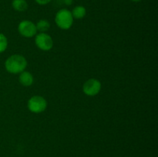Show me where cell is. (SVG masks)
<instances>
[{
  "label": "cell",
  "mask_w": 158,
  "mask_h": 157,
  "mask_svg": "<svg viewBox=\"0 0 158 157\" xmlns=\"http://www.w3.org/2000/svg\"><path fill=\"white\" fill-rule=\"evenodd\" d=\"M39 5H41V6H44V5L48 4V3L50 2L52 0H35Z\"/></svg>",
  "instance_id": "7c38bea8"
},
{
  "label": "cell",
  "mask_w": 158,
  "mask_h": 157,
  "mask_svg": "<svg viewBox=\"0 0 158 157\" xmlns=\"http://www.w3.org/2000/svg\"><path fill=\"white\" fill-rule=\"evenodd\" d=\"M35 45L43 51H49L53 46V40L50 35L45 32H41L35 36Z\"/></svg>",
  "instance_id": "5b68a950"
},
{
  "label": "cell",
  "mask_w": 158,
  "mask_h": 157,
  "mask_svg": "<svg viewBox=\"0 0 158 157\" xmlns=\"http://www.w3.org/2000/svg\"><path fill=\"white\" fill-rule=\"evenodd\" d=\"M12 6L17 12H24L28 9V3L26 0H12Z\"/></svg>",
  "instance_id": "9c48e42d"
},
{
  "label": "cell",
  "mask_w": 158,
  "mask_h": 157,
  "mask_svg": "<svg viewBox=\"0 0 158 157\" xmlns=\"http://www.w3.org/2000/svg\"><path fill=\"white\" fill-rule=\"evenodd\" d=\"M19 80V83L23 86H30L33 83V76H32L30 72L23 71L20 73Z\"/></svg>",
  "instance_id": "52a82bcc"
},
{
  "label": "cell",
  "mask_w": 158,
  "mask_h": 157,
  "mask_svg": "<svg viewBox=\"0 0 158 157\" xmlns=\"http://www.w3.org/2000/svg\"><path fill=\"white\" fill-rule=\"evenodd\" d=\"M131 1L134 2H140L141 0H131Z\"/></svg>",
  "instance_id": "4fadbf2b"
},
{
  "label": "cell",
  "mask_w": 158,
  "mask_h": 157,
  "mask_svg": "<svg viewBox=\"0 0 158 157\" xmlns=\"http://www.w3.org/2000/svg\"><path fill=\"white\" fill-rule=\"evenodd\" d=\"M27 66V61L21 55H12L6 59L5 62L6 69L12 74L21 73Z\"/></svg>",
  "instance_id": "6da1fadb"
},
{
  "label": "cell",
  "mask_w": 158,
  "mask_h": 157,
  "mask_svg": "<svg viewBox=\"0 0 158 157\" xmlns=\"http://www.w3.org/2000/svg\"><path fill=\"white\" fill-rule=\"evenodd\" d=\"M101 89V83L99 80L90 78L83 84V91L86 95L94 96L98 94Z\"/></svg>",
  "instance_id": "8992f818"
},
{
  "label": "cell",
  "mask_w": 158,
  "mask_h": 157,
  "mask_svg": "<svg viewBox=\"0 0 158 157\" xmlns=\"http://www.w3.org/2000/svg\"><path fill=\"white\" fill-rule=\"evenodd\" d=\"M19 32L26 38H32L36 34L37 29L35 25L29 20H24L19 24Z\"/></svg>",
  "instance_id": "277c9868"
},
{
  "label": "cell",
  "mask_w": 158,
  "mask_h": 157,
  "mask_svg": "<svg viewBox=\"0 0 158 157\" xmlns=\"http://www.w3.org/2000/svg\"><path fill=\"white\" fill-rule=\"evenodd\" d=\"M35 27H36L37 31H40V32H45L49 30L50 28V24L47 20L41 19L37 22Z\"/></svg>",
  "instance_id": "30bf717a"
},
{
  "label": "cell",
  "mask_w": 158,
  "mask_h": 157,
  "mask_svg": "<svg viewBox=\"0 0 158 157\" xmlns=\"http://www.w3.org/2000/svg\"><path fill=\"white\" fill-rule=\"evenodd\" d=\"M57 26L62 29H69L73 23V17L70 11L63 9L58 11L55 17Z\"/></svg>",
  "instance_id": "7a4b0ae2"
},
{
  "label": "cell",
  "mask_w": 158,
  "mask_h": 157,
  "mask_svg": "<svg viewBox=\"0 0 158 157\" xmlns=\"http://www.w3.org/2000/svg\"><path fill=\"white\" fill-rule=\"evenodd\" d=\"M73 18H77V19H81L84 18L86 14V8L82 6H77L73 8V11L71 12Z\"/></svg>",
  "instance_id": "ba28073f"
},
{
  "label": "cell",
  "mask_w": 158,
  "mask_h": 157,
  "mask_svg": "<svg viewBox=\"0 0 158 157\" xmlns=\"http://www.w3.org/2000/svg\"><path fill=\"white\" fill-rule=\"evenodd\" d=\"M8 46L7 38L2 33H0V53L4 52Z\"/></svg>",
  "instance_id": "8fae6325"
},
{
  "label": "cell",
  "mask_w": 158,
  "mask_h": 157,
  "mask_svg": "<svg viewBox=\"0 0 158 157\" xmlns=\"http://www.w3.org/2000/svg\"><path fill=\"white\" fill-rule=\"evenodd\" d=\"M47 107V102L40 95H34L28 101V109L34 113H40Z\"/></svg>",
  "instance_id": "3957f363"
}]
</instances>
